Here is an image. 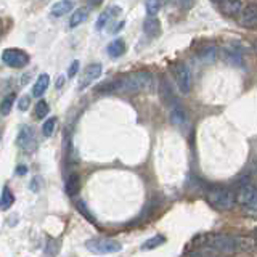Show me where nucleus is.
<instances>
[{
  "instance_id": "nucleus-1",
  "label": "nucleus",
  "mask_w": 257,
  "mask_h": 257,
  "mask_svg": "<svg viewBox=\"0 0 257 257\" xmlns=\"http://www.w3.org/2000/svg\"><path fill=\"white\" fill-rule=\"evenodd\" d=\"M204 249L212 251L215 254H235L238 249V241L235 236L225 235V233H209V235L203 236V243H201Z\"/></svg>"
},
{
  "instance_id": "nucleus-2",
  "label": "nucleus",
  "mask_w": 257,
  "mask_h": 257,
  "mask_svg": "<svg viewBox=\"0 0 257 257\" xmlns=\"http://www.w3.org/2000/svg\"><path fill=\"white\" fill-rule=\"evenodd\" d=\"M206 199L217 211H230L236 204V193L227 187H214L207 190Z\"/></svg>"
},
{
  "instance_id": "nucleus-3",
  "label": "nucleus",
  "mask_w": 257,
  "mask_h": 257,
  "mask_svg": "<svg viewBox=\"0 0 257 257\" xmlns=\"http://www.w3.org/2000/svg\"><path fill=\"white\" fill-rule=\"evenodd\" d=\"M236 193V204L247 217L257 219V187L252 183H241Z\"/></svg>"
},
{
  "instance_id": "nucleus-4",
  "label": "nucleus",
  "mask_w": 257,
  "mask_h": 257,
  "mask_svg": "<svg viewBox=\"0 0 257 257\" xmlns=\"http://www.w3.org/2000/svg\"><path fill=\"white\" fill-rule=\"evenodd\" d=\"M153 87V77L148 71H135L122 77V90L127 93H139L150 90Z\"/></svg>"
},
{
  "instance_id": "nucleus-5",
  "label": "nucleus",
  "mask_w": 257,
  "mask_h": 257,
  "mask_svg": "<svg viewBox=\"0 0 257 257\" xmlns=\"http://www.w3.org/2000/svg\"><path fill=\"white\" fill-rule=\"evenodd\" d=\"M85 247L93 254H114L119 252L122 246H120L119 241L111 239V238H92L85 241Z\"/></svg>"
},
{
  "instance_id": "nucleus-6",
  "label": "nucleus",
  "mask_w": 257,
  "mask_h": 257,
  "mask_svg": "<svg viewBox=\"0 0 257 257\" xmlns=\"http://www.w3.org/2000/svg\"><path fill=\"white\" fill-rule=\"evenodd\" d=\"M2 60L7 66L21 69L29 64V55L26 52L20 50V48H5L2 53Z\"/></svg>"
},
{
  "instance_id": "nucleus-7",
  "label": "nucleus",
  "mask_w": 257,
  "mask_h": 257,
  "mask_svg": "<svg viewBox=\"0 0 257 257\" xmlns=\"http://www.w3.org/2000/svg\"><path fill=\"white\" fill-rule=\"evenodd\" d=\"M174 76L177 80V87L182 93H190L191 90V72L185 63H177L174 66Z\"/></svg>"
},
{
  "instance_id": "nucleus-8",
  "label": "nucleus",
  "mask_w": 257,
  "mask_h": 257,
  "mask_svg": "<svg viewBox=\"0 0 257 257\" xmlns=\"http://www.w3.org/2000/svg\"><path fill=\"white\" fill-rule=\"evenodd\" d=\"M103 72V66L100 63H92L84 69V72L80 74L79 79V90H85L88 85H92L96 79L101 76Z\"/></svg>"
},
{
  "instance_id": "nucleus-9",
  "label": "nucleus",
  "mask_w": 257,
  "mask_h": 257,
  "mask_svg": "<svg viewBox=\"0 0 257 257\" xmlns=\"http://www.w3.org/2000/svg\"><path fill=\"white\" fill-rule=\"evenodd\" d=\"M220 55H222V60L230 64V66H235V68H239L243 66V52L239 50L236 45H223L222 50H220Z\"/></svg>"
},
{
  "instance_id": "nucleus-10",
  "label": "nucleus",
  "mask_w": 257,
  "mask_h": 257,
  "mask_svg": "<svg viewBox=\"0 0 257 257\" xmlns=\"http://www.w3.org/2000/svg\"><path fill=\"white\" fill-rule=\"evenodd\" d=\"M120 7L119 5H109L108 8L100 13L98 20H96V29H106L109 28L112 23H116V20L119 18L120 15Z\"/></svg>"
},
{
  "instance_id": "nucleus-11",
  "label": "nucleus",
  "mask_w": 257,
  "mask_h": 257,
  "mask_svg": "<svg viewBox=\"0 0 257 257\" xmlns=\"http://www.w3.org/2000/svg\"><path fill=\"white\" fill-rule=\"evenodd\" d=\"M239 24L246 29H257V4H247L239 15Z\"/></svg>"
},
{
  "instance_id": "nucleus-12",
  "label": "nucleus",
  "mask_w": 257,
  "mask_h": 257,
  "mask_svg": "<svg viewBox=\"0 0 257 257\" xmlns=\"http://www.w3.org/2000/svg\"><path fill=\"white\" fill-rule=\"evenodd\" d=\"M16 143L18 147L23 148L24 151H32L36 147V139H34V131L31 127H23L20 134H18V139H16Z\"/></svg>"
},
{
  "instance_id": "nucleus-13",
  "label": "nucleus",
  "mask_w": 257,
  "mask_h": 257,
  "mask_svg": "<svg viewBox=\"0 0 257 257\" xmlns=\"http://www.w3.org/2000/svg\"><path fill=\"white\" fill-rule=\"evenodd\" d=\"M243 2L241 0H222L220 2V10L223 15L230 16V18H235V16L241 15L243 12Z\"/></svg>"
},
{
  "instance_id": "nucleus-14",
  "label": "nucleus",
  "mask_w": 257,
  "mask_h": 257,
  "mask_svg": "<svg viewBox=\"0 0 257 257\" xmlns=\"http://www.w3.org/2000/svg\"><path fill=\"white\" fill-rule=\"evenodd\" d=\"M217 55H219V50L214 44H206L203 47H199L198 50V58L206 63V64H211L217 60Z\"/></svg>"
},
{
  "instance_id": "nucleus-15",
  "label": "nucleus",
  "mask_w": 257,
  "mask_h": 257,
  "mask_svg": "<svg viewBox=\"0 0 257 257\" xmlns=\"http://www.w3.org/2000/svg\"><path fill=\"white\" fill-rule=\"evenodd\" d=\"M72 8H74V2L72 0H58V2L52 5L50 15L55 16V18H61V16L68 15Z\"/></svg>"
},
{
  "instance_id": "nucleus-16",
  "label": "nucleus",
  "mask_w": 257,
  "mask_h": 257,
  "mask_svg": "<svg viewBox=\"0 0 257 257\" xmlns=\"http://www.w3.org/2000/svg\"><path fill=\"white\" fill-rule=\"evenodd\" d=\"M143 31L148 37H158L161 34V23L156 16H148L143 23Z\"/></svg>"
},
{
  "instance_id": "nucleus-17",
  "label": "nucleus",
  "mask_w": 257,
  "mask_h": 257,
  "mask_svg": "<svg viewBox=\"0 0 257 257\" xmlns=\"http://www.w3.org/2000/svg\"><path fill=\"white\" fill-rule=\"evenodd\" d=\"M185 119H187V114H185L183 106L177 103V101H174L172 106H171V122L175 127H180V125L185 124Z\"/></svg>"
},
{
  "instance_id": "nucleus-18",
  "label": "nucleus",
  "mask_w": 257,
  "mask_h": 257,
  "mask_svg": "<svg viewBox=\"0 0 257 257\" xmlns=\"http://www.w3.org/2000/svg\"><path fill=\"white\" fill-rule=\"evenodd\" d=\"M48 85H50V77H48V74H40L36 82H34V87H32V95L36 96V98H40L45 92Z\"/></svg>"
},
{
  "instance_id": "nucleus-19",
  "label": "nucleus",
  "mask_w": 257,
  "mask_h": 257,
  "mask_svg": "<svg viewBox=\"0 0 257 257\" xmlns=\"http://www.w3.org/2000/svg\"><path fill=\"white\" fill-rule=\"evenodd\" d=\"M106 52L111 58H119V56H122L125 53V42L122 39H114L111 40L106 47Z\"/></svg>"
},
{
  "instance_id": "nucleus-20",
  "label": "nucleus",
  "mask_w": 257,
  "mask_h": 257,
  "mask_svg": "<svg viewBox=\"0 0 257 257\" xmlns=\"http://www.w3.org/2000/svg\"><path fill=\"white\" fill-rule=\"evenodd\" d=\"M116 90H122V77L106 80V82H103L96 87V92L98 93H112Z\"/></svg>"
},
{
  "instance_id": "nucleus-21",
  "label": "nucleus",
  "mask_w": 257,
  "mask_h": 257,
  "mask_svg": "<svg viewBox=\"0 0 257 257\" xmlns=\"http://www.w3.org/2000/svg\"><path fill=\"white\" fill-rule=\"evenodd\" d=\"M79 188H80V177L77 174H71L66 183H64V190H66L68 196H76Z\"/></svg>"
},
{
  "instance_id": "nucleus-22",
  "label": "nucleus",
  "mask_w": 257,
  "mask_h": 257,
  "mask_svg": "<svg viewBox=\"0 0 257 257\" xmlns=\"http://www.w3.org/2000/svg\"><path fill=\"white\" fill-rule=\"evenodd\" d=\"M87 18H88V10L85 7H80V8H77V10L72 13V16H71V20H69V28H77V26H80L84 21H87Z\"/></svg>"
},
{
  "instance_id": "nucleus-23",
  "label": "nucleus",
  "mask_w": 257,
  "mask_h": 257,
  "mask_svg": "<svg viewBox=\"0 0 257 257\" xmlns=\"http://www.w3.org/2000/svg\"><path fill=\"white\" fill-rule=\"evenodd\" d=\"M159 95L166 103H174V95L171 90V85H169V82L164 77H161V80H159Z\"/></svg>"
},
{
  "instance_id": "nucleus-24",
  "label": "nucleus",
  "mask_w": 257,
  "mask_h": 257,
  "mask_svg": "<svg viewBox=\"0 0 257 257\" xmlns=\"http://www.w3.org/2000/svg\"><path fill=\"white\" fill-rule=\"evenodd\" d=\"M15 100H16V95L13 92L5 95V98L2 100V103H0V112H2V116H8V114H10V111L13 109Z\"/></svg>"
},
{
  "instance_id": "nucleus-25",
  "label": "nucleus",
  "mask_w": 257,
  "mask_h": 257,
  "mask_svg": "<svg viewBox=\"0 0 257 257\" xmlns=\"http://www.w3.org/2000/svg\"><path fill=\"white\" fill-rule=\"evenodd\" d=\"M15 203V196L13 193L10 191L8 187H4L2 190V199H0V206H2V211H8Z\"/></svg>"
},
{
  "instance_id": "nucleus-26",
  "label": "nucleus",
  "mask_w": 257,
  "mask_h": 257,
  "mask_svg": "<svg viewBox=\"0 0 257 257\" xmlns=\"http://www.w3.org/2000/svg\"><path fill=\"white\" fill-rule=\"evenodd\" d=\"M164 241H166V238L163 235H156L155 238L145 241V243L142 244V249H143V251H148V249H153V247H158L161 244H164Z\"/></svg>"
},
{
  "instance_id": "nucleus-27",
  "label": "nucleus",
  "mask_w": 257,
  "mask_h": 257,
  "mask_svg": "<svg viewBox=\"0 0 257 257\" xmlns=\"http://www.w3.org/2000/svg\"><path fill=\"white\" fill-rule=\"evenodd\" d=\"M56 122H58V119H56V117L47 119L44 122V125H42V134L45 137H52L53 132H55V128H56Z\"/></svg>"
},
{
  "instance_id": "nucleus-28",
  "label": "nucleus",
  "mask_w": 257,
  "mask_h": 257,
  "mask_svg": "<svg viewBox=\"0 0 257 257\" xmlns=\"http://www.w3.org/2000/svg\"><path fill=\"white\" fill-rule=\"evenodd\" d=\"M145 8H147L148 16H156L161 10V0H147Z\"/></svg>"
},
{
  "instance_id": "nucleus-29",
  "label": "nucleus",
  "mask_w": 257,
  "mask_h": 257,
  "mask_svg": "<svg viewBox=\"0 0 257 257\" xmlns=\"http://www.w3.org/2000/svg\"><path fill=\"white\" fill-rule=\"evenodd\" d=\"M48 104H47V101H44V100H39L37 101V104H36V117L37 119H42V117H45L47 114H48Z\"/></svg>"
},
{
  "instance_id": "nucleus-30",
  "label": "nucleus",
  "mask_w": 257,
  "mask_h": 257,
  "mask_svg": "<svg viewBox=\"0 0 257 257\" xmlns=\"http://www.w3.org/2000/svg\"><path fill=\"white\" fill-rule=\"evenodd\" d=\"M77 209H79V211H80V212H82V214H84V215L87 217V220H88V222H95L93 215H92L90 212H88V209L85 207L84 201H77Z\"/></svg>"
},
{
  "instance_id": "nucleus-31",
  "label": "nucleus",
  "mask_w": 257,
  "mask_h": 257,
  "mask_svg": "<svg viewBox=\"0 0 257 257\" xmlns=\"http://www.w3.org/2000/svg\"><path fill=\"white\" fill-rule=\"evenodd\" d=\"M29 104H31L29 95H23L20 98V101H18V108H20V111H26L29 108Z\"/></svg>"
},
{
  "instance_id": "nucleus-32",
  "label": "nucleus",
  "mask_w": 257,
  "mask_h": 257,
  "mask_svg": "<svg viewBox=\"0 0 257 257\" xmlns=\"http://www.w3.org/2000/svg\"><path fill=\"white\" fill-rule=\"evenodd\" d=\"M79 72V61L74 60L68 68V77H76V74Z\"/></svg>"
},
{
  "instance_id": "nucleus-33",
  "label": "nucleus",
  "mask_w": 257,
  "mask_h": 257,
  "mask_svg": "<svg viewBox=\"0 0 257 257\" xmlns=\"http://www.w3.org/2000/svg\"><path fill=\"white\" fill-rule=\"evenodd\" d=\"M87 2H88V5H92V7H98V5L103 4V0H87Z\"/></svg>"
},
{
  "instance_id": "nucleus-34",
  "label": "nucleus",
  "mask_w": 257,
  "mask_h": 257,
  "mask_svg": "<svg viewBox=\"0 0 257 257\" xmlns=\"http://www.w3.org/2000/svg\"><path fill=\"white\" fill-rule=\"evenodd\" d=\"M63 80H64V77H60L58 80H56V88H61L63 87Z\"/></svg>"
},
{
  "instance_id": "nucleus-35",
  "label": "nucleus",
  "mask_w": 257,
  "mask_h": 257,
  "mask_svg": "<svg viewBox=\"0 0 257 257\" xmlns=\"http://www.w3.org/2000/svg\"><path fill=\"white\" fill-rule=\"evenodd\" d=\"M182 2H183V7L185 8H190V5L193 4V0H182Z\"/></svg>"
},
{
  "instance_id": "nucleus-36",
  "label": "nucleus",
  "mask_w": 257,
  "mask_h": 257,
  "mask_svg": "<svg viewBox=\"0 0 257 257\" xmlns=\"http://www.w3.org/2000/svg\"><path fill=\"white\" fill-rule=\"evenodd\" d=\"M24 172H28V169L24 167V166H20V169H18V174H24Z\"/></svg>"
},
{
  "instance_id": "nucleus-37",
  "label": "nucleus",
  "mask_w": 257,
  "mask_h": 257,
  "mask_svg": "<svg viewBox=\"0 0 257 257\" xmlns=\"http://www.w3.org/2000/svg\"><path fill=\"white\" fill-rule=\"evenodd\" d=\"M252 45H254V50H255V53H257V40H255V42H254Z\"/></svg>"
},
{
  "instance_id": "nucleus-38",
  "label": "nucleus",
  "mask_w": 257,
  "mask_h": 257,
  "mask_svg": "<svg viewBox=\"0 0 257 257\" xmlns=\"http://www.w3.org/2000/svg\"><path fill=\"white\" fill-rule=\"evenodd\" d=\"M211 2H214V4H220L222 0H211Z\"/></svg>"
},
{
  "instance_id": "nucleus-39",
  "label": "nucleus",
  "mask_w": 257,
  "mask_h": 257,
  "mask_svg": "<svg viewBox=\"0 0 257 257\" xmlns=\"http://www.w3.org/2000/svg\"><path fill=\"white\" fill-rule=\"evenodd\" d=\"M254 235H255V241H257V228L254 230Z\"/></svg>"
}]
</instances>
